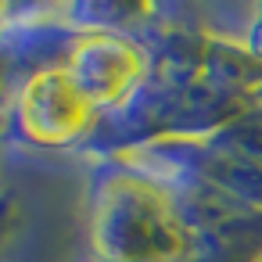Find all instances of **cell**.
I'll return each mask as SVG.
<instances>
[{
    "label": "cell",
    "instance_id": "cell-2",
    "mask_svg": "<svg viewBox=\"0 0 262 262\" xmlns=\"http://www.w3.org/2000/svg\"><path fill=\"white\" fill-rule=\"evenodd\" d=\"M69 72L94 104H122L144 79V61L119 36H90L79 43Z\"/></svg>",
    "mask_w": 262,
    "mask_h": 262
},
{
    "label": "cell",
    "instance_id": "cell-1",
    "mask_svg": "<svg viewBox=\"0 0 262 262\" xmlns=\"http://www.w3.org/2000/svg\"><path fill=\"white\" fill-rule=\"evenodd\" d=\"M94 115V101L65 69H47L33 76L18 101L22 133L36 144H69L86 133Z\"/></svg>",
    "mask_w": 262,
    "mask_h": 262
}]
</instances>
